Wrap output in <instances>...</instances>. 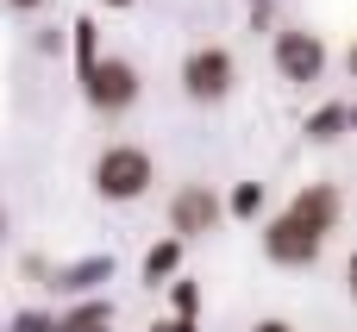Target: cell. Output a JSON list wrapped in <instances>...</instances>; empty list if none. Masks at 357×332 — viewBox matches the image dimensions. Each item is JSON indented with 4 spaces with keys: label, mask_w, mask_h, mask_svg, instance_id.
Masks as SVG:
<instances>
[{
    "label": "cell",
    "mask_w": 357,
    "mask_h": 332,
    "mask_svg": "<svg viewBox=\"0 0 357 332\" xmlns=\"http://www.w3.org/2000/svg\"><path fill=\"white\" fill-rule=\"evenodd\" d=\"M251 332H295V326H289V320H257Z\"/></svg>",
    "instance_id": "obj_17"
},
{
    "label": "cell",
    "mask_w": 357,
    "mask_h": 332,
    "mask_svg": "<svg viewBox=\"0 0 357 332\" xmlns=\"http://www.w3.org/2000/svg\"><path fill=\"white\" fill-rule=\"evenodd\" d=\"M69 31H75V63H82V75H94V69H100V50H94V19H75Z\"/></svg>",
    "instance_id": "obj_12"
},
{
    "label": "cell",
    "mask_w": 357,
    "mask_h": 332,
    "mask_svg": "<svg viewBox=\"0 0 357 332\" xmlns=\"http://www.w3.org/2000/svg\"><path fill=\"white\" fill-rule=\"evenodd\" d=\"M289 213H295L307 232L333 239V226H339V188H333V182H307V188L289 201Z\"/></svg>",
    "instance_id": "obj_7"
},
{
    "label": "cell",
    "mask_w": 357,
    "mask_h": 332,
    "mask_svg": "<svg viewBox=\"0 0 357 332\" xmlns=\"http://www.w3.org/2000/svg\"><path fill=\"white\" fill-rule=\"evenodd\" d=\"M151 332H195V320H157Z\"/></svg>",
    "instance_id": "obj_16"
},
{
    "label": "cell",
    "mask_w": 357,
    "mask_h": 332,
    "mask_svg": "<svg viewBox=\"0 0 357 332\" xmlns=\"http://www.w3.org/2000/svg\"><path fill=\"white\" fill-rule=\"evenodd\" d=\"M13 332H56V320H44V314H13Z\"/></svg>",
    "instance_id": "obj_15"
},
{
    "label": "cell",
    "mask_w": 357,
    "mask_h": 332,
    "mask_svg": "<svg viewBox=\"0 0 357 332\" xmlns=\"http://www.w3.org/2000/svg\"><path fill=\"white\" fill-rule=\"evenodd\" d=\"M151 182H157V163H151V151H138V144H107V151L94 157V188H100V201H138Z\"/></svg>",
    "instance_id": "obj_1"
},
{
    "label": "cell",
    "mask_w": 357,
    "mask_h": 332,
    "mask_svg": "<svg viewBox=\"0 0 357 332\" xmlns=\"http://www.w3.org/2000/svg\"><path fill=\"white\" fill-rule=\"evenodd\" d=\"M6 6H19V13H31V6H44V0H6Z\"/></svg>",
    "instance_id": "obj_19"
},
{
    "label": "cell",
    "mask_w": 357,
    "mask_h": 332,
    "mask_svg": "<svg viewBox=\"0 0 357 332\" xmlns=\"http://www.w3.org/2000/svg\"><path fill=\"white\" fill-rule=\"evenodd\" d=\"M276 75L295 82V88L320 82L326 75V44L314 31H276Z\"/></svg>",
    "instance_id": "obj_5"
},
{
    "label": "cell",
    "mask_w": 357,
    "mask_h": 332,
    "mask_svg": "<svg viewBox=\"0 0 357 332\" xmlns=\"http://www.w3.org/2000/svg\"><path fill=\"white\" fill-rule=\"evenodd\" d=\"M100 276H113V257H88V264H75V270H63L56 276V289H69V295H82L88 282H100Z\"/></svg>",
    "instance_id": "obj_10"
},
{
    "label": "cell",
    "mask_w": 357,
    "mask_h": 332,
    "mask_svg": "<svg viewBox=\"0 0 357 332\" xmlns=\"http://www.w3.org/2000/svg\"><path fill=\"white\" fill-rule=\"evenodd\" d=\"M176 264H182V239L151 245V251H144V282H151V289H157V282H169V276H176Z\"/></svg>",
    "instance_id": "obj_9"
},
{
    "label": "cell",
    "mask_w": 357,
    "mask_h": 332,
    "mask_svg": "<svg viewBox=\"0 0 357 332\" xmlns=\"http://www.w3.org/2000/svg\"><path fill=\"white\" fill-rule=\"evenodd\" d=\"M82 82H88V100H94L100 113H126V107L138 100V69L119 63V56H100V69L82 75Z\"/></svg>",
    "instance_id": "obj_6"
},
{
    "label": "cell",
    "mask_w": 357,
    "mask_h": 332,
    "mask_svg": "<svg viewBox=\"0 0 357 332\" xmlns=\"http://www.w3.org/2000/svg\"><path fill=\"white\" fill-rule=\"evenodd\" d=\"M56 332H113V301H82V308H69Z\"/></svg>",
    "instance_id": "obj_8"
},
{
    "label": "cell",
    "mask_w": 357,
    "mask_h": 332,
    "mask_svg": "<svg viewBox=\"0 0 357 332\" xmlns=\"http://www.w3.org/2000/svg\"><path fill=\"white\" fill-rule=\"evenodd\" d=\"M226 213H232V207H226L207 182H188V188H176V201H169V232H176V239H201V232H213Z\"/></svg>",
    "instance_id": "obj_4"
},
{
    "label": "cell",
    "mask_w": 357,
    "mask_h": 332,
    "mask_svg": "<svg viewBox=\"0 0 357 332\" xmlns=\"http://www.w3.org/2000/svg\"><path fill=\"white\" fill-rule=\"evenodd\" d=\"M232 50L226 44H201V50H188L182 56V94L188 100H226L232 94Z\"/></svg>",
    "instance_id": "obj_2"
},
{
    "label": "cell",
    "mask_w": 357,
    "mask_h": 332,
    "mask_svg": "<svg viewBox=\"0 0 357 332\" xmlns=\"http://www.w3.org/2000/svg\"><path fill=\"white\" fill-rule=\"evenodd\" d=\"M169 295H176V320H195V308H201V289H195V282H176Z\"/></svg>",
    "instance_id": "obj_14"
},
{
    "label": "cell",
    "mask_w": 357,
    "mask_h": 332,
    "mask_svg": "<svg viewBox=\"0 0 357 332\" xmlns=\"http://www.w3.org/2000/svg\"><path fill=\"white\" fill-rule=\"evenodd\" d=\"M264 251H270V264H282V270H314L320 251H326V239L307 232L295 213H276V220L264 226Z\"/></svg>",
    "instance_id": "obj_3"
},
{
    "label": "cell",
    "mask_w": 357,
    "mask_h": 332,
    "mask_svg": "<svg viewBox=\"0 0 357 332\" xmlns=\"http://www.w3.org/2000/svg\"><path fill=\"white\" fill-rule=\"evenodd\" d=\"M107 6H132V0H107Z\"/></svg>",
    "instance_id": "obj_21"
},
{
    "label": "cell",
    "mask_w": 357,
    "mask_h": 332,
    "mask_svg": "<svg viewBox=\"0 0 357 332\" xmlns=\"http://www.w3.org/2000/svg\"><path fill=\"white\" fill-rule=\"evenodd\" d=\"M251 6H264V0H251Z\"/></svg>",
    "instance_id": "obj_22"
},
{
    "label": "cell",
    "mask_w": 357,
    "mask_h": 332,
    "mask_svg": "<svg viewBox=\"0 0 357 332\" xmlns=\"http://www.w3.org/2000/svg\"><path fill=\"white\" fill-rule=\"evenodd\" d=\"M345 63H351V75H357V44H351V56H345Z\"/></svg>",
    "instance_id": "obj_20"
},
{
    "label": "cell",
    "mask_w": 357,
    "mask_h": 332,
    "mask_svg": "<svg viewBox=\"0 0 357 332\" xmlns=\"http://www.w3.org/2000/svg\"><path fill=\"white\" fill-rule=\"evenodd\" d=\"M351 126V107H320L314 119H307V138H320V144H333L339 132Z\"/></svg>",
    "instance_id": "obj_11"
},
{
    "label": "cell",
    "mask_w": 357,
    "mask_h": 332,
    "mask_svg": "<svg viewBox=\"0 0 357 332\" xmlns=\"http://www.w3.org/2000/svg\"><path fill=\"white\" fill-rule=\"evenodd\" d=\"M345 289H351V301H357V251H351V264H345Z\"/></svg>",
    "instance_id": "obj_18"
},
{
    "label": "cell",
    "mask_w": 357,
    "mask_h": 332,
    "mask_svg": "<svg viewBox=\"0 0 357 332\" xmlns=\"http://www.w3.org/2000/svg\"><path fill=\"white\" fill-rule=\"evenodd\" d=\"M226 207H232V213H238V220H257V213H264V182H238V188H232V201H226Z\"/></svg>",
    "instance_id": "obj_13"
}]
</instances>
